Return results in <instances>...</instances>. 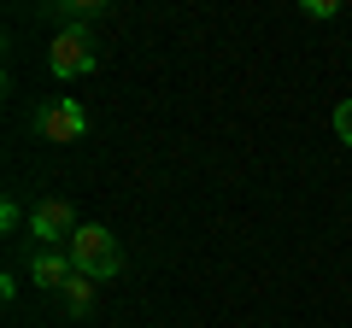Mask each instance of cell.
<instances>
[{
	"mask_svg": "<svg viewBox=\"0 0 352 328\" xmlns=\"http://www.w3.org/2000/svg\"><path fill=\"white\" fill-rule=\"evenodd\" d=\"M65 253H71L76 270H82V276H94V281H112L118 270H124V246H118V235H112L106 223H82Z\"/></svg>",
	"mask_w": 352,
	"mask_h": 328,
	"instance_id": "1",
	"label": "cell"
},
{
	"mask_svg": "<svg viewBox=\"0 0 352 328\" xmlns=\"http://www.w3.org/2000/svg\"><path fill=\"white\" fill-rule=\"evenodd\" d=\"M76 205L71 200H36V211H30V235H36V246H71L76 240Z\"/></svg>",
	"mask_w": 352,
	"mask_h": 328,
	"instance_id": "2",
	"label": "cell"
},
{
	"mask_svg": "<svg viewBox=\"0 0 352 328\" xmlns=\"http://www.w3.org/2000/svg\"><path fill=\"white\" fill-rule=\"evenodd\" d=\"M36 135L41 141H59V147H71V141H82L88 135V112L76 100H47V106H36Z\"/></svg>",
	"mask_w": 352,
	"mask_h": 328,
	"instance_id": "3",
	"label": "cell"
},
{
	"mask_svg": "<svg viewBox=\"0 0 352 328\" xmlns=\"http://www.w3.org/2000/svg\"><path fill=\"white\" fill-rule=\"evenodd\" d=\"M94 41H88V30H65V36H53V47H47V71L53 76H65V82H76V76H88L94 71Z\"/></svg>",
	"mask_w": 352,
	"mask_h": 328,
	"instance_id": "4",
	"label": "cell"
},
{
	"mask_svg": "<svg viewBox=\"0 0 352 328\" xmlns=\"http://www.w3.org/2000/svg\"><path fill=\"white\" fill-rule=\"evenodd\" d=\"M71 276H76V258L71 253H59V246H36L30 253V281L36 288H71Z\"/></svg>",
	"mask_w": 352,
	"mask_h": 328,
	"instance_id": "5",
	"label": "cell"
},
{
	"mask_svg": "<svg viewBox=\"0 0 352 328\" xmlns=\"http://www.w3.org/2000/svg\"><path fill=\"white\" fill-rule=\"evenodd\" d=\"M88 305H94V276H82V270H76V276H71V288H65V311H71V316H82Z\"/></svg>",
	"mask_w": 352,
	"mask_h": 328,
	"instance_id": "6",
	"label": "cell"
},
{
	"mask_svg": "<svg viewBox=\"0 0 352 328\" xmlns=\"http://www.w3.org/2000/svg\"><path fill=\"white\" fill-rule=\"evenodd\" d=\"M100 12H106L100 0H82V6H53L47 18H59V24H71V30H82V18H100Z\"/></svg>",
	"mask_w": 352,
	"mask_h": 328,
	"instance_id": "7",
	"label": "cell"
},
{
	"mask_svg": "<svg viewBox=\"0 0 352 328\" xmlns=\"http://www.w3.org/2000/svg\"><path fill=\"white\" fill-rule=\"evenodd\" d=\"M305 18H340V0H300Z\"/></svg>",
	"mask_w": 352,
	"mask_h": 328,
	"instance_id": "8",
	"label": "cell"
},
{
	"mask_svg": "<svg viewBox=\"0 0 352 328\" xmlns=\"http://www.w3.org/2000/svg\"><path fill=\"white\" fill-rule=\"evenodd\" d=\"M335 135L352 147V100H340V106H335Z\"/></svg>",
	"mask_w": 352,
	"mask_h": 328,
	"instance_id": "9",
	"label": "cell"
},
{
	"mask_svg": "<svg viewBox=\"0 0 352 328\" xmlns=\"http://www.w3.org/2000/svg\"><path fill=\"white\" fill-rule=\"evenodd\" d=\"M18 223H24V205H18V200H0V229H18Z\"/></svg>",
	"mask_w": 352,
	"mask_h": 328,
	"instance_id": "10",
	"label": "cell"
}]
</instances>
